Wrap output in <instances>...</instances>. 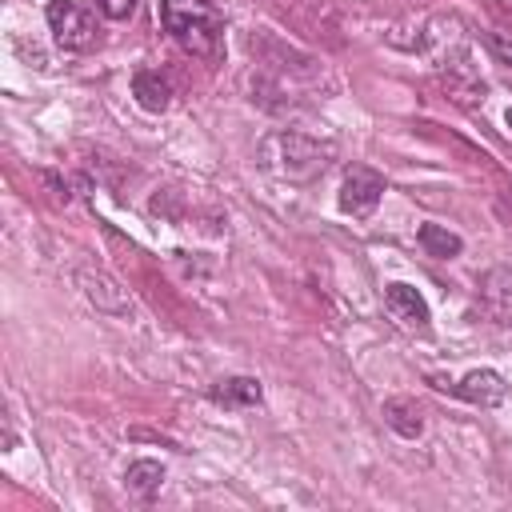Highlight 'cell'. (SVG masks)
<instances>
[{
  "mask_svg": "<svg viewBox=\"0 0 512 512\" xmlns=\"http://www.w3.org/2000/svg\"><path fill=\"white\" fill-rule=\"evenodd\" d=\"M260 164L288 184H312L328 172L332 144H320L296 128H276L260 140Z\"/></svg>",
  "mask_w": 512,
  "mask_h": 512,
  "instance_id": "6da1fadb",
  "label": "cell"
},
{
  "mask_svg": "<svg viewBox=\"0 0 512 512\" xmlns=\"http://www.w3.org/2000/svg\"><path fill=\"white\" fill-rule=\"evenodd\" d=\"M212 400L224 408H252V404H260V384L252 376H228L212 388Z\"/></svg>",
  "mask_w": 512,
  "mask_h": 512,
  "instance_id": "7c38bea8",
  "label": "cell"
},
{
  "mask_svg": "<svg viewBox=\"0 0 512 512\" xmlns=\"http://www.w3.org/2000/svg\"><path fill=\"white\" fill-rule=\"evenodd\" d=\"M164 32L196 60L224 56V20L208 0H160Z\"/></svg>",
  "mask_w": 512,
  "mask_h": 512,
  "instance_id": "7a4b0ae2",
  "label": "cell"
},
{
  "mask_svg": "<svg viewBox=\"0 0 512 512\" xmlns=\"http://www.w3.org/2000/svg\"><path fill=\"white\" fill-rule=\"evenodd\" d=\"M136 4H140V0H96V8H100L108 20H128V16L136 12Z\"/></svg>",
  "mask_w": 512,
  "mask_h": 512,
  "instance_id": "9a60e30c",
  "label": "cell"
},
{
  "mask_svg": "<svg viewBox=\"0 0 512 512\" xmlns=\"http://www.w3.org/2000/svg\"><path fill=\"white\" fill-rule=\"evenodd\" d=\"M384 304H388V312L400 320V324H408V328H428V300L412 288V284H388L384 288Z\"/></svg>",
  "mask_w": 512,
  "mask_h": 512,
  "instance_id": "8992f818",
  "label": "cell"
},
{
  "mask_svg": "<svg viewBox=\"0 0 512 512\" xmlns=\"http://www.w3.org/2000/svg\"><path fill=\"white\" fill-rule=\"evenodd\" d=\"M480 304L496 324H512V272L508 268H492L480 280Z\"/></svg>",
  "mask_w": 512,
  "mask_h": 512,
  "instance_id": "52a82bcc",
  "label": "cell"
},
{
  "mask_svg": "<svg viewBox=\"0 0 512 512\" xmlns=\"http://www.w3.org/2000/svg\"><path fill=\"white\" fill-rule=\"evenodd\" d=\"M80 284H84V296L96 304V308H104V312H128L132 304H128V296L108 280V276H100V272H80Z\"/></svg>",
  "mask_w": 512,
  "mask_h": 512,
  "instance_id": "8fae6325",
  "label": "cell"
},
{
  "mask_svg": "<svg viewBox=\"0 0 512 512\" xmlns=\"http://www.w3.org/2000/svg\"><path fill=\"white\" fill-rule=\"evenodd\" d=\"M384 196V176L372 172L368 164H352L344 172V184H340V212L348 216H372L376 204Z\"/></svg>",
  "mask_w": 512,
  "mask_h": 512,
  "instance_id": "277c9868",
  "label": "cell"
},
{
  "mask_svg": "<svg viewBox=\"0 0 512 512\" xmlns=\"http://www.w3.org/2000/svg\"><path fill=\"white\" fill-rule=\"evenodd\" d=\"M160 484H164V464L160 460H132L128 472H124V488L136 500H152L160 492Z\"/></svg>",
  "mask_w": 512,
  "mask_h": 512,
  "instance_id": "30bf717a",
  "label": "cell"
},
{
  "mask_svg": "<svg viewBox=\"0 0 512 512\" xmlns=\"http://www.w3.org/2000/svg\"><path fill=\"white\" fill-rule=\"evenodd\" d=\"M416 240H420V248H424L428 256H436V260H448V256H456V252L464 248V240H460L456 232H448L444 224H420Z\"/></svg>",
  "mask_w": 512,
  "mask_h": 512,
  "instance_id": "4fadbf2b",
  "label": "cell"
},
{
  "mask_svg": "<svg viewBox=\"0 0 512 512\" xmlns=\"http://www.w3.org/2000/svg\"><path fill=\"white\" fill-rule=\"evenodd\" d=\"M132 96H136V104L144 112H164L172 104V88H168V80L156 68H140L132 76Z\"/></svg>",
  "mask_w": 512,
  "mask_h": 512,
  "instance_id": "9c48e42d",
  "label": "cell"
},
{
  "mask_svg": "<svg viewBox=\"0 0 512 512\" xmlns=\"http://www.w3.org/2000/svg\"><path fill=\"white\" fill-rule=\"evenodd\" d=\"M452 392H456L460 400L476 404V408H496V404L508 400V384H504V376L492 372V368H476V372H468L460 384H452Z\"/></svg>",
  "mask_w": 512,
  "mask_h": 512,
  "instance_id": "5b68a950",
  "label": "cell"
},
{
  "mask_svg": "<svg viewBox=\"0 0 512 512\" xmlns=\"http://www.w3.org/2000/svg\"><path fill=\"white\" fill-rule=\"evenodd\" d=\"M488 48H492L496 64L504 68V76L512 80V36H488Z\"/></svg>",
  "mask_w": 512,
  "mask_h": 512,
  "instance_id": "5bb4252c",
  "label": "cell"
},
{
  "mask_svg": "<svg viewBox=\"0 0 512 512\" xmlns=\"http://www.w3.org/2000/svg\"><path fill=\"white\" fill-rule=\"evenodd\" d=\"M48 16V28H52V40L68 52H88L96 44V16L88 4L80 0H48L44 8Z\"/></svg>",
  "mask_w": 512,
  "mask_h": 512,
  "instance_id": "3957f363",
  "label": "cell"
},
{
  "mask_svg": "<svg viewBox=\"0 0 512 512\" xmlns=\"http://www.w3.org/2000/svg\"><path fill=\"white\" fill-rule=\"evenodd\" d=\"M504 124H508V128H512V108H508V112H504Z\"/></svg>",
  "mask_w": 512,
  "mask_h": 512,
  "instance_id": "2e32d148",
  "label": "cell"
},
{
  "mask_svg": "<svg viewBox=\"0 0 512 512\" xmlns=\"http://www.w3.org/2000/svg\"><path fill=\"white\" fill-rule=\"evenodd\" d=\"M384 420H388V428H392L396 436H404V440H416V436L424 432V408H420L412 396H388V400H384Z\"/></svg>",
  "mask_w": 512,
  "mask_h": 512,
  "instance_id": "ba28073f",
  "label": "cell"
}]
</instances>
